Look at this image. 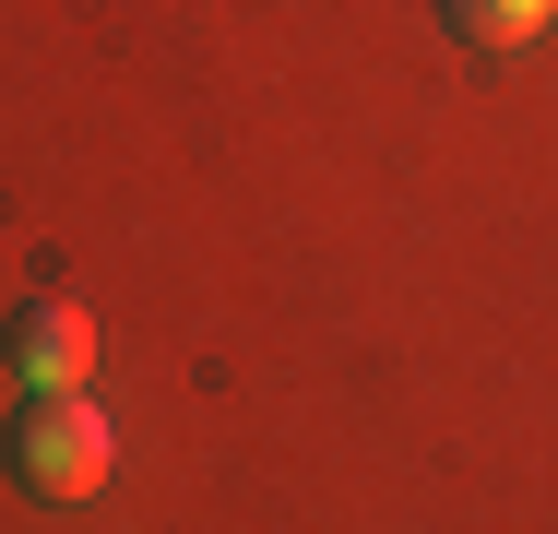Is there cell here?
I'll return each mask as SVG.
<instances>
[{
    "instance_id": "7a4b0ae2",
    "label": "cell",
    "mask_w": 558,
    "mask_h": 534,
    "mask_svg": "<svg viewBox=\"0 0 558 534\" xmlns=\"http://www.w3.org/2000/svg\"><path fill=\"white\" fill-rule=\"evenodd\" d=\"M0 356H12V380H36V392H84V380H96V320L72 310V298H24V310L0 320Z\"/></svg>"
},
{
    "instance_id": "3957f363",
    "label": "cell",
    "mask_w": 558,
    "mask_h": 534,
    "mask_svg": "<svg viewBox=\"0 0 558 534\" xmlns=\"http://www.w3.org/2000/svg\"><path fill=\"white\" fill-rule=\"evenodd\" d=\"M440 12H451V36H475V48H523L558 0H440Z\"/></svg>"
},
{
    "instance_id": "6da1fadb",
    "label": "cell",
    "mask_w": 558,
    "mask_h": 534,
    "mask_svg": "<svg viewBox=\"0 0 558 534\" xmlns=\"http://www.w3.org/2000/svg\"><path fill=\"white\" fill-rule=\"evenodd\" d=\"M108 463H119V439H108V416H96L84 392H36V404L12 416V475H24L36 499H96Z\"/></svg>"
}]
</instances>
